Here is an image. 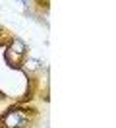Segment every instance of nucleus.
Returning <instances> with one entry per match:
<instances>
[{
	"mask_svg": "<svg viewBox=\"0 0 116 128\" xmlns=\"http://www.w3.org/2000/svg\"><path fill=\"white\" fill-rule=\"evenodd\" d=\"M43 122L41 109L27 103H8L0 109V128H39Z\"/></svg>",
	"mask_w": 116,
	"mask_h": 128,
	"instance_id": "nucleus-1",
	"label": "nucleus"
},
{
	"mask_svg": "<svg viewBox=\"0 0 116 128\" xmlns=\"http://www.w3.org/2000/svg\"><path fill=\"white\" fill-rule=\"evenodd\" d=\"M29 45L19 37H14V41L4 48V62L8 64V68L12 70H19L21 72L25 60L29 58Z\"/></svg>",
	"mask_w": 116,
	"mask_h": 128,
	"instance_id": "nucleus-2",
	"label": "nucleus"
},
{
	"mask_svg": "<svg viewBox=\"0 0 116 128\" xmlns=\"http://www.w3.org/2000/svg\"><path fill=\"white\" fill-rule=\"evenodd\" d=\"M25 6V14L31 16L37 22H43L48 16V10H50V0H25L23 2Z\"/></svg>",
	"mask_w": 116,
	"mask_h": 128,
	"instance_id": "nucleus-3",
	"label": "nucleus"
},
{
	"mask_svg": "<svg viewBox=\"0 0 116 128\" xmlns=\"http://www.w3.org/2000/svg\"><path fill=\"white\" fill-rule=\"evenodd\" d=\"M14 37H15V35H14L12 29H8L6 25L0 24V48H6L8 45L14 41Z\"/></svg>",
	"mask_w": 116,
	"mask_h": 128,
	"instance_id": "nucleus-4",
	"label": "nucleus"
},
{
	"mask_svg": "<svg viewBox=\"0 0 116 128\" xmlns=\"http://www.w3.org/2000/svg\"><path fill=\"white\" fill-rule=\"evenodd\" d=\"M8 103H12V97L6 95V93H4L2 89H0V109H2V107H6Z\"/></svg>",
	"mask_w": 116,
	"mask_h": 128,
	"instance_id": "nucleus-5",
	"label": "nucleus"
},
{
	"mask_svg": "<svg viewBox=\"0 0 116 128\" xmlns=\"http://www.w3.org/2000/svg\"><path fill=\"white\" fill-rule=\"evenodd\" d=\"M21 2H25V0H21Z\"/></svg>",
	"mask_w": 116,
	"mask_h": 128,
	"instance_id": "nucleus-6",
	"label": "nucleus"
}]
</instances>
